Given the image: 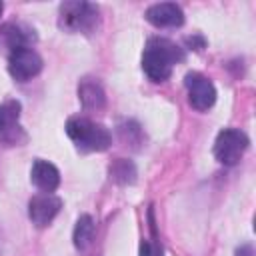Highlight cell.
Listing matches in <instances>:
<instances>
[{
  "label": "cell",
  "mask_w": 256,
  "mask_h": 256,
  "mask_svg": "<svg viewBox=\"0 0 256 256\" xmlns=\"http://www.w3.org/2000/svg\"><path fill=\"white\" fill-rule=\"evenodd\" d=\"M186 44L190 46V50H202L204 48V38L202 36H190V38H186Z\"/></svg>",
  "instance_id": "16"
},
{
  "label": "cell",
  "mask_w": 256,
  "mask_h": 256,
  "mask_svg": "<svg viewBox=\"0 0 256 256\" xmlns=\"http://www.w3.org/2000/svg\"><path fill=\"white\" fill-rule=\"evenodd\" d=\"M42 70V58L30 46L14 48L8 54V72L16 82H28Z\"/></svg>",
  "instance_id": "6"
},
{
  "label": "cell",
  "mask_w": 256,
  "mask_h": 256,
  "mask_svg": "<svg viewBox=\"0 0 256 256\" xmlns=\"http://www.w3.org/2000/svg\"><path fill=\"white\" fill-rule=\"evenodd\" d=\"M160 254H162V252H160L158 248L154 250L150 242H146V240H144V242L140 244V254H138V256H160Z\"/></svg>",
  "instance_id": "15"
},
{
  "label": "cell",
  "mask_w": 256,
  "mask_h": 256,
  "mask_svg": "<svg viewBox=\"0 0 256 256\" xmlns=\"http://www.w3.org/2000/svg\"><path fill=\"white\" fill-rule=\"evenodd\" d=\"M2 40L8 44L10 50L14 48H22V46H30L32 42H36V32L34 28L22 24V22H10L6 26H2L0 30Z\"/></svg>",
  "instance_id": "12"
},
{
  "label": "cell",
  "mask_w": 256,
  "mask_h": 256,
  "mask_svg": "<svg viewBox=\"0 0 256 256\" xmlns=\"http://www.w3.org/2000/svg\"><path fill=\"white\" fill-rule=\"evenodd\" d=\"M94 232H96V224H94V218L90 214H82L78 220H76V226H74V232H72V240H74V248L84 252L92 240H94Z\"/></svg>",
  "instance_id": "13"
},
{
  "label": "cell",
  "mask_w": 256,
  "mask_h": 256,
  "mask_svg": "<svg viewBox=\"0 0 256 256\" xmlns=\"http://www.w3.org/2000/svg\"><path fill=\"white\" fill-rule=\"evenodd\" d=\"M184 86H186V92H188V104L194 110L204 112V110L214 106L216 88L206 76H202L200 72H188L184 76Z\"/></svg>",
  "instance_id": "7"
},
{
  "label": "cell",
  "mask_w": 256,
  "mask_h": 256,
  "mask_svg": "<svg viewBox=\"0 0 256 256\" xmlns=\"http://www.w3.org/2000/svg\"><path fill=\"white\" fill-rule=\"evenodd\" d=\"M144 16L156 28H180L184 24V10L176 2L152 4Z\"/></svg>",
  "instance_id": "9"
},
{
  "label": "cell",
  "mask_w": 256,
  "mask_h": 256,
  "mask_svg": "<svg viewBox=\"0 0 256 256\" xmlns=\"http://www.w3.org/2000/svg\"><path fill=\"white\" fill-rule=\"evenodd\" d=\"M62 200L54 194H36L28 200V218L36 228H46L60 212Z\"/></svg>",
  "instance_id": "8"
},
{
  "label": "cell",
  "mask_w": 256,
  "mask_h": 256,
  "mask_svg": "<svg viewBox=\"0 0 256 256\" xmlns=\"http://www.w3.org/2000/svg\"><path fill=\"white\" fill-rule=\"evenodd\" d=\"M22 104L18 100H6L0 104V144L6 148L22 146L26 142V132L20 124Z\"/></svg>",
  "instance_id": "5"
},
{
  "label": "cell",
  "mask_w": 256,
  "mask_h": 256,
  "mask_svg": "<svg viewBox=\"0 0 256 256\" xmlns=\"http://www.w3.org/2000/svg\"><path fill=\"white\" fill-rule=\"evenodd\" d=\"M66 134L80 152H104L112 144L110 130L86 116H72L66 122Z\"/></svg>",
  "instance_id": "2"
},
{
  "label": "cell",
  "mask_w": 256,
  "mask_h": 256,
  "mask_svg": "<svg viewBox=\"0 0 256 256\" xmlns=\"http://www.w3.org/2000/svg\"><path fill=\"white\" fill-rule=\"evenodd\" d=\"M236 256H254V248L250 244H242L236 248Z\"/></svg>",
  "instance_id": "17"
},
{
  "label": "cell",
  "mask_w": 256,
  "mask_h": 256,
  "mask_svg": "<svg viewBox=\"0 0 256 256\" xmlns=\"http://www.w3.org/2000/svg\"><path fill=\"white\" fill-rule=\"evenodd\" d=\"M30 182L44 194H52L60 186V172L58 168L48 160H34L30 168Z\"/></svg>",
  "instance_id": "10"
},
{
  "label": "cell",
  "mask_w": 256,
  "mask_h": 256,
  "mask_svg": "<svg viewBox=\"0 0 256 256\" xmlns=\"http://www.w3.org/2000/svg\"><path fill=\"white\" fill-rule=\"evenodd\" d=\"M108 174H110V180H114L120 186H128L136 182V166L128 158H116L108 166Z\"/></svg>",
  "instance_id": "14"
},
{
  "label": "cell",
  "mask_w": 256,
  "mask_h": 256,
  "mask_svg": "<svg viewBox=\"0 0 256 256\" xmlns=\"http://www.w3.org/2000/svg\"><path fill=\"white\" fill-rule=\"evenodd\" d=\"M248 136L238 128H224L218 132L214 140V156L224 166H234L240 162L244 152L248 150Z\"/></svg>",
  "instance_id": "4"
},
{
  "label": "cell",
  "mask_w": 256,
  "mask_h": 256,
  "mask_svg": "<svg viewBox=\"0 0 256 256\" xmlns=\"http://www.w3.org/2000/svg\"><path fill=\"white\" fill-rule=\"evenodd\" d=\"M184 50L168 38L154 36L142 52V70L152 82H166L178 62H184Z\"/></svg>",
  "instance_id": "1"
},
{
  "label": "cell",
  "mask_w": 256,
  "mask_h": 256,
  "mask_svg": "<svg viewBox=\"0 0 256 256\" xmlns=\"http://www.w3.org/2000/svg\"><path fill=\"white\" fill-rule=\"evenodd\" d=\"M100 22V10L96 4L72 0L62 2L58 8V28L68 34H92Z\"/></svg>",
  "instance_id": "3"
},
{
  "label": "cell",
  "mask_w": 256,
  "mask_h": 256,
  "mask_svg": "<svg viewBox=\"0 0 256 256\" xmlns=\"http://www.w3.org/2000/svg\"><path fill=\"white\" fill-rule=\"evenodd\" d=\"M78 98L84 110H102L106 104L104 88L94 78H82L78 84Z\"/></svg>",
  "instance_id": "11"
},
{
  "label": "cell",
  "mask_w": 256,
  "mask_h": 256,
  "mask_svg": "<svg viewBox=\"0 0 256 256\" xmlns=\"http://www.w3.org/2000/svg\"><path fill=\"white\" fill-rule=\"evenodd\" d=\"M2 10H4V4H2V2H0V14H2Z\"/></svg>",
  "instance_id": "18"
}]
</instances>
